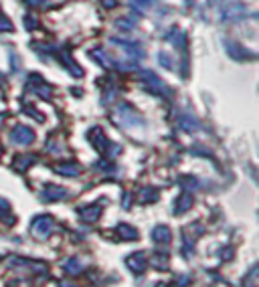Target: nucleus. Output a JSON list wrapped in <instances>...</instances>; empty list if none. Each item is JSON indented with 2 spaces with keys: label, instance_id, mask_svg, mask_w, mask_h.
I'll return each mask as SVG.
<instances>
[{
  "label": "nucleus",
  "instance_id": "obj_12",
  "mask_svg": "<svg viewBox=\"0 0 259 287\" xmlns=\"http://www.w3.org/2000/svg\"><path fill=\"white\" fill-rule=\"evenodd\" d=\"M257 275H259V269L253 267V269L247 273V277L243 279V287H259V285H257V279H259Z\"/></svg>",
  "mask_w": 259,
  "mask_h": 287
},
{
  "label": "nucleus",
  "instance_id": "obj_10",
  "mask_svg": "<svg viewBox=\"0 0 259 287\" xmlns=\"http://www.w3.org/2000/svg\"><path fill=\"white\" fill-rule=\"evenodd\" d=\"M118 235L122 239H128V241H136L138 239V231L134 227H128V225H120L118 227Z\"/></svg>",
  "mask_w": 259,
  "mask_h": 287
},
{
  "label": "nucleus",
  "instance_id": "obj_4",
  "mask_svg": "<svg viewBox=\"0 0 259 287\" xmlns=\"http://www.w3.org/2000/svg\"><path fill=\"white\" fill-rule=\"evenodd\" d=\"M99 214H101V208H99L97 205L85 206V208H81V210H79V216H81L83 223H95V220L99 218Z\"/></svg>",
  "mask_w": 259,
  "mask_h": 287
},
{
  "label": "nucleus",
  "instance_id": "obj_2",
  "mask_svg": "<svg viewBox=\"0 0 259 287\" xmlns=\"http://www.w3.org/2000/svg\"><path fill=\"white\" fill-rule=\"evenodd\" d=\"M126 263H128V267L132 269L134 273H142L146 269V265H148V259H146V253L144 251H138L134 255H130L126 259Z\"/></svg>",
  "mask_w": 259,
  "mask_h": 287
},
{
  "label": "nucleus",
  "instance_id": "obj_15",
  "mask_svg": "<svg viewBox=\"0 0 259 287\" xmlns=\"http://www.w3.org/2000/svg\"><path fill=\"white\" fill-rule=\"evenodd\" d=\"M29 162H33V156H25V158H18V160H16V164H18L20 170H25V168L29 166Z\"/></svg>",
  "mask_w": 259,
  "mask_h": 287
},
{
  "label": "nucleus",
  "instance_id": "obj_7",
  "mask_svg": "<svg viewBox=\"0 0 259 287\" xmlns=\"http://www.w3.org/2000/svg\"><path fill=\"white\" fill-rule=\"evenodd\" d=\"M63 267H65V271H67L69 275H77V273H81V269H83V263H81L79 259H69V261L63 263Z\"/></svg>",
  "mask_w": 259,
  "mask_h": 287
},
{
  "label": "nucleus",
  "instance_id": "obj_8",
  "mask_svg": "<svg viewBox=\"0 0 259 287\" xmlns=\"http://www.w3.org/2000/svg\"><path fill=\"white\" fill-rule=\"evenodd\" d=\"M190 206H192V196H190L188 192H184V194L180 196V201L176 203V208H174V210H176V214H182V212H186Z\"/></svg>",
  "mask_w": 259,
  "mask_h": 287
},
{
  "label": "nucleus",
  "instance_id": "obj_1",
  "mask_svg": "<svg viewBox=\"0 0 259 287\" xmlns=\"http://www.w3.org/2000/svg\"><path fill=\"white\" fill-rule=\"evenodd\" d=\"M53 231V218L51 216H37L31 225V233L37 239H47Z\"/></svg>",
  "mask_w": 259,
  "mask_h": 287
},
{
  "label": "nucleus",
  "instance_id": "obj_3",
  "mask_svg": "<svg viewBox=\"0 0 259 287\" xmlns=\"http://www.w3.org/2000/svg\"><path fill=\"white\" fill-rule=\"evenodd\" d=\"M12 142H16V144H31L33 140H35V134L29 129V127H25V125H16L14 129H12Z\"/></svg>",
  "mask_w": 259,
  "mask_h": 287
},
{
  "label": "nucleus",
  "instance_id": "obj_6",
  "mask_svg": "<svg viewBox=\"0 0 259 287\" xmlns=\"http://www.w3.org/2000/svg\"><path fill=\"white\" fill-rule=\"evenodd\" d=\"M67 196V190L61 188V186H49L45 188V192H43V201H61V198Z\"/></svg>",
  "mask_w": 259,
  "mask_h": 287
},
{
  "label": "nucleus",
  "instance_id": "obj_14",
  "mask_svg": "<svg viewBox=\"0 0 259 287\" xmlns=\"http://www.w3.org/2000/svg\"><path fill=\"white\" fill-rule=\"evenodd\" d=\"M156 194H158V190L156 188H146V190H142V201L144 203H154L156 201Z\"/></svg>",
  "mask_w": 259,
  "mask_h": 287
},
{
  "label": "nucleus",
  "instance_id": "obj_5",
  "mask_svg": "<svg viewBox=\"0 0 259 287\" xmlns=\"http://www.w3.org/2000/svg\"><path fill=\"white\" fill-rule=\"evenodd\" d=\"M89 140L93 142V146H95L99 152H105L107 148H110V142H107V138L103 136V131H101L99 127L89 131Z\"/></svg>",
  "mask_w": 259,
  "mask_h": 287
},
{
  "label": "nucleus",
  "instance_id": "obj_9",
  "mask_svg": "<svg viewBox=\"0 0 259 287\" xmlns=\"http://www.w3.org/2000/svg\"><path fill=\"white\" fill-rule=\"evenodd\" d=\"M152 237H154L156 243H170V239H172L168 227H156L154 233H152Z\"/></svg>",
  "mask_w": 259,
  "mask_h": 287
},
{
  "label": "nucleus",
  "instance_id": "obj_11",
  "mask_svg": "<svg viewBox=\"0 0 259 287\" xmlns=\"http://www.w3.org/2000/svg\"><path fill=\"white\" fill-rule=\"evenodd\" d=\"M150 263H152V267H156V269H162V271H166L168 267H170V263H168V257L166 255H154L152 257V261H150Z\"/></svg>",
  "mask_w": 259,
  "mask_h": 287
},
{
  "label": "nucleus",
  "instance_id": "obj_13",
  "mask_svg": "<svg viewBox=\"0 0 259 287\" xmlns=\"http://www.w3.org/2000/svg\"><path fill=\"white\" fill-rule=\"evenodd\" d=\"M59 174H65V176H77L79 174V168L75 164H65V166H57L55 168Z\"/></svg>",
  "mask_w": 259,
  "mask_h": 287
},
{
  "label": "nucleus",
  "instance_id": "obj_16",
  "mask_svg": "<svg viewBox=\"0 0 259 287\" xmlns=\"http://www.w3.org/2000/svg\"><path fill=\"white\" fill-rule=\"evenodd\" d=\"M61 287H77V285H73L71 281H63V283H61Z\"/></svg>",
  "mask_w": 259,
  "mask_h": 287
}]
</instances>
